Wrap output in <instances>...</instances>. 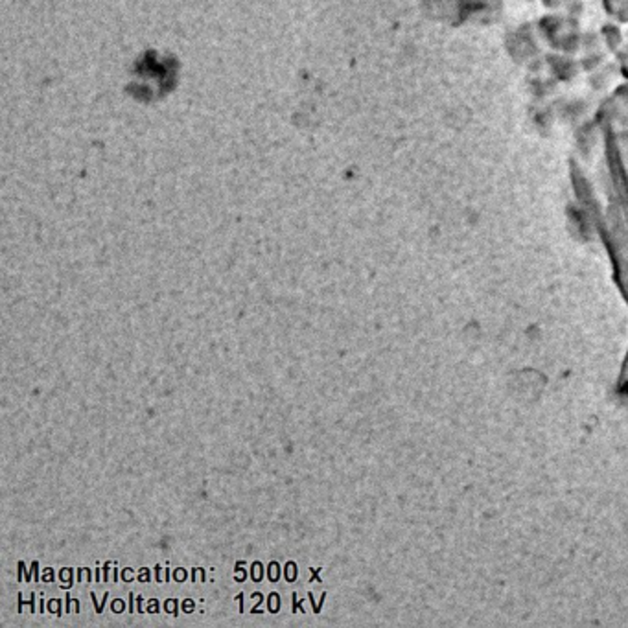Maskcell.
<instances>
[{
  "instance_id": "1",
  "label": "cell",
  "mask_w": 628,
  "mask_h": 628,
  "mask_svg": "<svg viewBox=\"0 0 628 628\" xmlns=\"http://www.w3.org/2000/svg\"><path fill=\"white\" fill-rule=\"evenodd\" d=\"M90 597H93V603H95V606H96V612H98V613L104 612V606H102V604L98 603V599H96V595L90 594Z\"/></svg>"
},
{
  "instance_id": "2",
  "label": "cell",
  "mask_w": 628,
  "mask_h": 628,
  "mask_svg": "<svg viewBox=\"0 0 628 628\" xmlns=\"http://www.w3.org/2000/svg\"><path fill=\"white\" fill-rule=\"evenodd\" d=\"M19 568L22 569V573L26 575V580H28V582H30V579H32V573L30 571H28V569H26V566H25V562H19Z\"/></svg>"
},
{
  "instance_id": "3",
  "label": "cell",
  "mask_w": 628,
  "mask_h": 628,
  "mask_svg": "<svg viewBox=\"0 0 628 628\" xmlns=\"http://www.w3.org/2000/svg\"><path fill=\"white\" fill-rule=\"evenodd\" d=\"M122 610H124V603H122V601H114L113 612H122Z\"/></svg>"
},
{
  "instance_id": "4",
  "label": "cell",
  "mask_w": 628,
  "mask_h": 628,
  "mask_svg": "<svg viewBox=\"0 0 628 628\" xmlns=\"http://www.w3.org/2000/svg\"><path fill=\"white\" fill-rule=\"evenodd\" d=\"M140 579L148 580V582H149V571L146 568H142V575H140Z\"/></svg>"
},
{
  "instance_id": "5",
  "label": "cell",
  "mask_w": 628,
  "mask_h": 628,
  "mask_svg": "<svg viewBox=\"0 0 628 628\" xmlns=\"http://www.w3.org/2000/svg\"><path fill=\"white\" fill-rule=\"evenodd\" d=\"M238 603H240V613H243V594H238Z\"/></svg>"
},
{
  "instance_id": "6",
  "label": "cell",
  "mask_w": 628,
  "mask_h": 628,
  "mask_svg": "<svg viewBox=\"0 0 628 628\" xmlns=\"http://www.w3.org/2000/svg\"><path fill=\"white\" fill-rule=\"evenodd\" d=\"M37 566H39L37 562H34V564H32V568H34V579L35 580H39V575H37Z\"/></svg>"
},
{
  "instance_id": "7",
  "label": "cell",
  "mask_w": 628,
  "mask_h": 628,
  "mask_svg": "<svg viewBox=\"0 0 628 628\" xmlns=\"http://www.w3.org/2000/svg\"><path fill=\"white\" fill-rule=\"evenodd\" d=\"M155 571H157V582H163V575H161V566H157V568H155Z\"/></svg>"
},
{
  "instance_id": "8",
  "label": "cell",
  "mask_w": 628,
  "mask_h": 628,
  "mask_svg": "<svg viewBox=\"0 0 628 628\" xmlns=\"http://www.w3.org/2000/svg\"><path fill=\"white\" fill-rule=\"evenodd\" d=\"M109 562H107V564L104 566V580H107V573H109Z\"/></svg>"
},
{
  "instance_id": "9",
  "label": "cell",
  "mask_w": 628,
  "mask_h": 628,
  "mask_svg": "<svg viewBox=\"0 0 628 628\" xmlns=\"http://www.w3.org/2000/svg\"><path fill=\"white\" fill-rule=\"evenodd\" d=\"M129 612L133 613V594H129Z\"/></svg>"
},
{
  "instance_id": "10",
  "label": "cell",
  "mask_w": 628,
  "mask_h": 628,
  "mask_svg": "<svg viewBox=\"0 0 628 628\" xmlns=\"http://www.w3.org/2000/svg\"><path fill=\"white\" fill-rule=\"evenodd\" d=\"M142 601H144V599L139 595V597H137V604H139V612L140 613H142Z\"/></svg>"
}]
</instances>
